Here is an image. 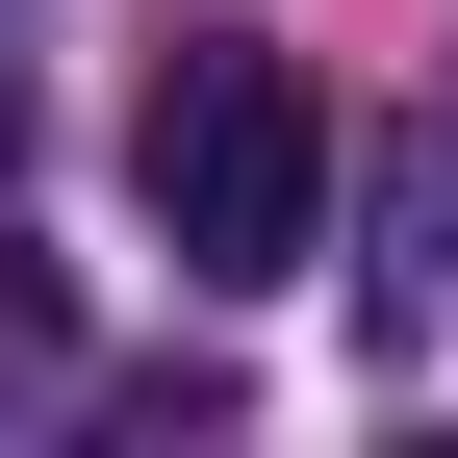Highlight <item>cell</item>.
I'll return each mask as SVG.
<instances>
[{
  "label": "cell",
  "mask_w": 458,
  "mask_h": 458,
  "mask_svg": "<svg viewBox=\"0 0 458 458\" xmlns=\"http://www.w3.org/2000/svg\"><path fill=\"white\" fill-rule=\"evenodd\" d=\"M128 204H153V255L179 280H306V229H331V102L280 77V51H153V102H128Z\"/></svg>",
  "instance_id": "obj_1"
},
{
  "label": "cell",
  "mask_w": 458,
  "mask_h": 458,
  "mask_svg": "<svg viewBox=\"0 0 458 458\" xmlns=\"http://www.w3.org/2000/svg\"><path fill=\"white\" fill-rule=\"evenodd\" d=\"M433 255H458V153H433Z\"/></svg>",
  "instance_id": "obj_4"
},
{
  "label": "cell",
  "mask_w": 458,
  "mask_h": 458,
  "mask_svg": "<svg viewBox=\"0 0 458 458\" xmlns=\"http://www.w3.org/2000/svg\"><path fill=\"white\" fill-rule=\"evenodd\" d=\"M0 153H26V51H0Z\"/></svg>",
  "instance_id": "obj_3"
},
{
  "label": "cell",
  "mask_w": 458,
  "mask_h": 458,
  "mask_svg": "<svg viewBox=\"0 0 458 458\" xmlns=\"http://www.w3.org/2000/svg\"><path fill=\"white\" fill-rule=\"evenodd\" d=\"M51 382H77V280L0 229V408H51Z\"/></svg>",
  "instance_id": "obj_2"
}]
</instances>
